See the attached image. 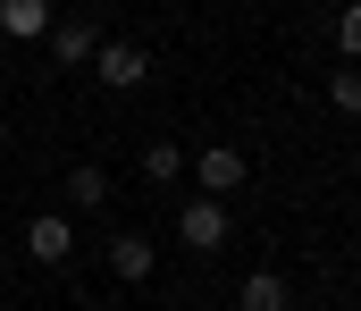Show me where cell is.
<instances>
[{"label": "cell", "mask_w": 361, "mask_h": 311, "mask_svg": "<svg viewBox=\"0 0 361 311\" xmlns=\"http://www.w3.org/2000/svg\"><path fill=\"white\" fill-rule=\"evenodd\" d=\"M92 76H101L109 93H135V85L152 76V59H143L135 42H101V51H92Z\"/></svg>", "instance_id": "6da1fadb"}, {"label": "cell", "mask_w": 361, "mask_h": 311, "mask_svg": "<svg viewBox=\"0 0 361 311\" xmlns=\"http://www.w3.org/2000/svg\"><path fill=\"white\" fill-rule=\"evenodd\" d=\"M177 236L193 244V252H219V244H227V202H185L177 210Z\"/></svg>", "instance_id": "7a4b0ae2"}, {"label": "cell", "mask_w": 361, "mask_h": 311, "mask_svg": "<svg viewBox=\"0 0 361 311\" xmlns=\"http://www.w3.org/2000/svg\"><path fill=\"white\" fill-rule=\"evenodd\" d=\"M25 252H34V261H42V269H59V261H68V252H76V227H68V219H59V210H42V219H34V227H25Z\"/></svg>", "instance_id": "3957f363"}, {"label": "cell", "mask_w": 361, "mask_h": 311, "mask_svg": "<svg viewBox=\"0 0 361 311\" xmlns=\"http://www.w3.org/2000/svg\"><path fill=\"white\" fill-rule=\"evenodd\" d=\"M244 169H252V160H244L235 143H202V194H235Z\"/></svg>", "instance_id": "277c9868"}, {"label": "cell", "mask_w": 361, "mask_h": 311, "mask_svg": "<svg viewBox=\"0 0 361 311\" xmlns=\"http://www.w3.org/2000/svg\"><path fill=\"white\" fill-rule=\"evenodd\" d=\"M286 303H294V286H286L277 269H252L244 295H235V311H286Z\"/></svg>", "instance_id": "5b68a950"}, {"label": "cell", "mask_w": 361, "mask_h": 311, "mask_svg": "<svg viewBox=\"0 0 361 311\" xmlns=\"http://www.w3.org/2000/svg\"><path fill=\"white\" fill-rule=\"evenodd\" d=\"M109 269H118L126 286H143V278H152V244H143V236H118V244H109Z\"/></svg>", "instance_id": "8992f818"}, {"label": "cell", "mask_w": 361, "mask_h": 311, "mask_svg": "<svg viewBox=\"0 0 361 311\" xmlns=\"http://www.w3.org/2000/svg\"><path fill=\"white\" fill-rule=\"evenodd\" d=\"M0 25H8L17 42H34V34L51 25V0H0Z\"/></svg>", "instance_id": "52a82bcc"}, {"label": "cell", "mask_w": 361, "mask_h": 311, "mask_svg": "<svg viewBox=\"0 0 361 311\" xmlns=\"http://www.w3.org/2000/svg\"><path fill=\"white\" fill-rule=\"evenodd\" d=\"M92 51H101V34H92L85 17H68V25H59V68H85Z\"/></svg>", "instance_id": "ba28073f"}, {"label": "cell", "mask_w": 361, "mask_h": 311, "mask_svg": "<svg viewBox=\"0 0 361 311\" xmlns=\"http://www.w3.org/2000/svg\"><path fill=\"white\" fill-rule=\"evenodd\" d=\"M68 202H109V177H101V169H68Z\"/></svg>", "instance_id": "9c48e42d"}, {"label": "cell", "mask_w": 361, "mask_h": 311, "mask_svg": "<svg viewBox=\"0 0 361 311\" xmlns=\"http://www.w3.org/2000/svg\"><path fill=\"white\" fill-rule=\"evenodd\" d=\"M328 102L345 109V118H361V68H336L328 76Z\"/></svg>", "instance_id": "30bf717a"}, {"label": "cell", "mask_w": 361, "mask_h": 311, "mask_svg": "<svg viewBox=\"0 0 361 311\" xmlns=\"http://www.w3.org/2000/svg\"><path fill=\"white\" fill-rule=\"evenodd\" d=\"M177 169H185V152H177V143H152V152H143V177H152V185H169Z\"/></svg>", "instance_id": "8fae6325"}, {"label": "cell", "mask_w": 361, "mask_h": 311, "mask_svg": "<svg viewBox=\"0 0 361 311\" xmlns=\"http://www.w3.org/2000/svg\"><path fill=\"white\" fill-rule=\"evenodd\" d=\"M336 51H345V59H361V0H345V8H336Z\"/></svg>", "instance_id": "7c38bea8"}, {"label": "cell", "mask_w": 361, "mask_h": 311, "mask_svg": "<svg viewBox=\"0 0 361 311\" xmlns=\"http://www.w3.org/2000/svg\"><path fill=\"white\" fill-rule=\"evenodd\" d=\"M0 143H8V126H0Z\"/></svg>", "instance_id": "4fadbf2b"}]
</instances>
